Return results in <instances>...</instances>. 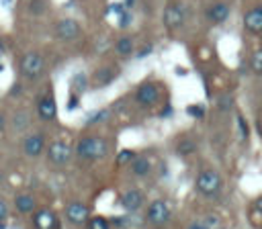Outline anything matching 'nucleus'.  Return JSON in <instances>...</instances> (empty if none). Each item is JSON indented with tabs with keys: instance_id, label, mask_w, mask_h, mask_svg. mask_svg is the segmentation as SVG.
<instances>
[{
	"instance_id": "nucleus-25",
	"label": "nucleus",
	"mask_w": 262,
	"mask_h": 229,
	"mask_svg": "<svg viewBox=\"0 0 262 229\" xmlns=\"http://www.w3.org/2000/svg\"><path fill=\"white\" fill-rule=\"evenodd\" d=\"M233 106V94H221L217 98V108L219 110H229Z\"/></svg>"
},
{
	"instance_id": "nucleus-42",
	"label": "nucleus",
	"mask_w": 262,
	"mask_h": 229,
	"mask_svg": "<svg viewBox=\"0 0 262 229\" xmlns=\"http://www.w3.org/2000/svg\"><path fill=\"white\" fill-rule=\"evenodd\" d=\"M2 127H4V117L0 114V129H2Z\"/></svg>"
},
{
	"instance_id": "nucleus-44",
	"label": "nucleus",
	"mask_w": 262,
	"mask_h": 229,
	"mask_svg": "<svg viewBox=\"0 0 262 229\" xmlns=\"http://www.w3.org/2000/svg\"><path fill=\"white\" fill-rule=\"evenodd\" d=\"M258 8H260V10H262V4H260V6H258Z\"/></svg>"
},
{
	"instance_id": "nucleus-34",
	"label": "nucleus",
	"mask_w": 262,
	"mask_h": 229,
	"mask_svg": "<svg viewBox=\"0 0 262 229\" xmlns=\"http://www.w3.org/2000/svg\"><path fill=\"white\" fill-rule=\"evenodd\" d=\"M8 217V204L4 202V198H0V223H4Z\"/></svg>"
},
{
	"instance_id": "nucleus-11",
	"label": "nucleus",
	"mask_w": 262,
	"mask_h": 229,
	"mask_svg": "<svg viewBox=\"0 0 262 229\" xmlns=\"http://www.w3.org/2000/svg\"><path fill=\"white\" fill-rule=\"evenodd\" d=\"M23 153L29 157H39L45 151V135L43 133H29L23 139Z\"/></svg>"
},
{
	"instance_id": "nucleus-10",
	"label": "nucleus",
	"mask_w": 262,
	"mask_h": 229,
	"mask_svg": "<svg viewBox=\"0 0 262 229\" xmlns=\"http://www.w3.org/2000/svg\"><path fill=\"white\" fill-rule=\"evenodd\" d=\"M63 217L72 225H84L88 221V217H90V209L80 200H70L66 204V209H63Z\"/></svg>"
},
{
	"instance_id": "nucleus-27",
	"label": "nucleus",
	"mask_w": 262,
	"mask_h": 229,
	"mask_svg": "<svg viewBox=\"0 0 262 229\" xmlns=\"http://www.w3.org/2000/svg\"><path fill=\"white\" fill-rule=\"evenodd\" d=\"M133 157H135V153H133L131 149H123V151L117 153V159H115V162H117V166H125V164H129Z\"/></svg>"
},
{
	"instance_id": "nucleus-45",
	"label": "nucleus",
	"mask_w": 262,
	"mask_h": 229,
	"mask_svg": "<svg viewBox=\"0 0 262 229\" xmlns=\"http://www.w3.org/2000/svg\"><path fill=\"white\" fill-rule=\"evenodd\" d=\"M154 229H162V227H154Z\"/></svg>"
},
{
	"instance_id": "nucleus-13",
	"label": "nucleus",
	"mask_w": 262,
	"mask_h": 229,
	"mask_svg": "<svg viewBox=\"0 0 262 229\" xmlns=\"http://www.w3.org/2000/svg\"><path fill=\"white\" fill-rule=\"evenodd\" d=\"M117 76H119L117 65H100V67H96L94 74H92V86H94V88H104V86H108L111 82H115Z\"/></svg>"
},
{
	"instance_id": "nucleus-9",
	"label": "nucleus",
	"mask_w": 262,
	"mask_h": 229,
	"mask_svg": "<svg viewBox=\"0 0 262 229\" xmlns=\"http://www.w3.org/2000/svg\"><path fill=\"white\" fill-rule=\"evenodd\" d=\"M45 151H47V162L51 166H63L72 155V145L66 141H53L45 147Z\"/></svg>"
},
{
	"instance_id": "nucleus-23",
	"label": "nucleus",
	"mask_w": 262,
	"mask_h": 229,
	"mask_svg": "<svg viewBox=\"0 0 262 229\" xmlns=\"http://www.w3.org/2000/svg\"><path fill=\"white\" fill-rule=\"evenodd\" d=\"M250 67L254 74H262V49H256L250 59Z\"/></svg>"
},
{
	"instance_id": "nucleus-41",
	"label": "nucleus",
	"mask_w": 262,
	"mask_h": 229,
	"mask_svg": "<svg viewBox=\"0 0 262 229\" xmlns=\"http://www.w3.org/2000/svg\"><path fill=\"white\" fill-rule=\"evenodd\" d=\"M2 180H4V172H2V168H0V186H2Z\"/></svg>"
},
{
	"instance_id": "nucleus-43",
	"label": "nucleus",
	"mask_w": 262,
	"mask_h": 229,
	"mask_svg": "<svg viewBox=\"0 0 262 229\" xmlns=\"http://www.w3.org/2000/svg\"><path fill=\"white\" fill-rule=\"evenodd\" d=\"M4 51V43H2V39H0V53Z\"/></svg>"
},
{
	"instance_id": "nucleus-4",
	"label": "nucleus",
	"mask_w": 262,
	"mask_h": 229,
	"mask_svg": "<svg viewBox=\"0 0 262 229\" xmlns=\"http://www.w3.org/2000/svg\"><path fill=\"white\" fill-rule=\"evenodd\" d=\"M135 102L143 108H151L160 102V86L156 82H141L135 90Z\"/></svg>"
},
{
	"instance_id": "nucleus-7",
	"label": "nucleus",
	"mask_w": 262,
	"mask_h": 229,
	"mask_svg": "<svg viewBox=\"0 0 262 229\" xmlns=\"http://www.w3.org/2000/svg\"><path fill=\"white\" fill-rule=\"evenodd\" d=\"M80 33H82L80 22H78L76 18H70V16L57 20L55 27H53V35H55V39H59V41H74V39L80 37Z\"/></svg>"
},
{
	"instance_id": "nucleus-37",
	"label": "nucleus",
	"mask_w": 262,
	"mask_h": 229,
	"mask_svg": "<svg viewBox=\"0 0 262 229\" xmlns=\"http://www.w3.org/2000/svg\"><path fill=\"white\" fill-rule=\"evenodd\" d=\"M256 131H258V135H260V139H262V119L256 123Z\"/></svg>"
},
{
	"instance_id": "nucleus-12",
	"label": "nucleus",
	"mask_w": 262,
	"mask_h": 229,
	"mask_svg": "<svg viewBox=\"0 0 262 229\" xmlns=\"http://www.w3.org/2000/svg\"><path fill=\"white\" fill-rule=\"evenodd\" d=\"M33 225H35V229H59V219L49 209H35Z\"/></svg>"
},
{
	"instance_id": "nucleus-46",
	"label": "nucleus",
	"mask_w": 262,
	"mask_h": 229,
	"mask_svg": "<svg viewBox=\"0 0 262 229\" xmlns=\"http://www.w3.org/2000/svg\"><path fill=\"white\" fill-rule=\"evenodd\" d=\"M0 70H2V63H0Z\"/></svg>"
},
{
	"instance_id": "nucleus-2",
	"label": "nucleus",
	"mask_w": 262,
	"mask_h": 229,
	"mask_svg": "<svg viewBox=\"0 0 262 229\" xmlns=\"http://www.w3.org/2000/svg\"><path fill=\"white\" fill-rule=\"evenodd\" d=\"M45 72V59L39 51H27L18 59V74L27 80H37Z\"/></svg>"
},
{
	"instance_id": "nucleus-36",
	"label": "nucleus",
	"mask_w": 262,
	"mask_h": 229,
	"mask_svg": "<svg viewBox=\"0 0 262 229\" xmlns=\"http://www.w3.org/2000/svg\"><path fill=\"white\" fill-rule=\"evenodd\" d=\"M135 2H137V0H123V4H125L127 8H133V6H135Z\"/></svg>"
},
{
	"instance_id": "nucleus-35",
	"label": "nucleus",
	"mask_w": 262,
	"mask_h": 229,
	"mask_svg": "<svg viewBox=\"0 0 262 229\" xmlns=\"http://www.w3.org/2000/svg\"><path fill=\"white\" fill-rule=\"evenodd\" d=\"M170 112H174V108H172V106H170V104H166V106H164V110H162V112H160V117H168V114H170Z\"/></svg>"
},
{
	"instance_id": "nucleus-26",
	"label": "nucleus",
	"mask_w": 262,
	"mask_h": 229,
	"mask_svg": "<svg viewBox=\"0 0 262 229\" xmlns=\"http://www.w3.org/2000/svg\"><path fill=\"white\" fill-rule=\"evenodd\" d=\"M205 112H207V108L203 104H190V106H186V114H190L192 119H205Z\"/></svg>"
},
{
	"instance_id": "nucleus-29",
	"label": "nucleus",
	"mask_w": 262,
	"mask_h": 229,
	"mask_svg": "<svg viewBox=\"0 0 262 229\" xmlns=\"http://www.w3.org/2000/svg\"><path fill=\"white\" fill-rule=\"evenodd\" d=\"M127 10V6L123 4V2H113V4H108L106 6V10H104V14H121V12H125Z\"/></svg>"
},
{
	"instance_id": "nucleus-5",
	"label": "nucleus",
	"mask_w": 262,
	"mask_h": 229,
	"mask_svg": "<svg viewBox=\"0 0 262 229\" xmlns=\"http://www.w3.org/2000/svg\"><path fill=\"white\" fill-rule=\"evenodd\" d=\"M145 219H147L149 225L162 227V225H166L172 219V211H170L166 200H151L147 211H145Z\"/></svg>"
},
{
	"instance_id": "nucleus-47",
	"label": "nucleus",
	"mask_w": 262,
	"mask_h": 229,
	"mask_svg": "<svg viewBox=\"0 0 262 229\" xmlns=\"http://www.w3.org/2000/svg\"><path fill=\"white\" fill-rule=\"evenodd\" d=\"M121 229H125V227H121Z\"/></svg>"
},
{
	"instance_id": "nucleus-33",
	"label": "nucleus",
	"mask_w": 262,
	"mask_h": 229,
	"mask_svg": "<svg viewBox=\"0 0 262 229\" xmlns=\"http://www.w3.org/2000/svg\"><path fill=\"white\" fill-rule=\"evenodd\" d=\"M80 106V94L76 92H70V98H68V110H74Z\"/></svg>"
},
{
	"instance_id": "nucleus-6",
	"label": "nucleus",
	"mask_w": 262,
	"mask_h": 229,
	"mask_svg": "<svg viewBox=\"0 0 262 229\" xmlns=\"http://www.w3.org/2000/svg\"><path fill=\"white\" fill-rule=\"evenodd\" d=\"M196 190L201 192V194H205V196H211V194H215L219 188H221V184H223V180H221V176L215 172V170H203L199 176H196Z\"/></svg>"
},
{
	"instance_id": "nucleus-8",
	"label": "nucleus",
	"mask_w": 262,
	"mask_h": 229,
	"mask_svg": "<svg viewBox=\"0 0 262 229\" xmlns=\"http://www.w3.org/2000/svg\"><path fill=\"white\" fill-rule=\"evenodd\" d=\"M37 114L45 123H51L57 117V104H55V98H53V94H51L49 88L37 98Z\"/></svg>"
},
{
	"instance_id": "nucleus-40",
	"label": "nucleus",
	"mask_w": 262,
	"mask_h": 229,
	"mask_svg": "<svg viewBox=\"0 0 262 229\" xmlns=\"http://www.w3.org/2000/svg\"><path fill=\"white\" fill-rule=\"evenodd\" d=\"M0 2H2V6H6V8L12 4V0H0Z\"/></svg>"
},
{
	"instance_id": "nucleus-38",
	"label": "nucleus",
	"mask_w": 262,
	"mask_h": 229,
	"mask_svg": "<svg viewBox=\"0 0 262 229\" xmlns=\"http://www.w3.org/2000/svg\"><path fill=\"white\" fill-rule=\"evenodd\" d=\"M188 229H209L207 225H199V223H194V225H190Z\"/></svg>"
},
{
	"instance_id": "nucleus-21",
	"label": "nucleus",
	"mask_w": 262,
	"mask_h": 229,
	"mask_svg": "<svg viewBox=\"0 0 262 229\" xmlns=\"http://www.w3.org/2000/svg\"><path fill=\"white\" fill-rule=\"evenodd\" d=\"M196 151V141L192 139V137H182L178 143H176V153L178 155H190V153H194Z\"/></svg>"
},
{
	"instance_id": "nucleus-22",
	"label": "nucleus",
	"mask_w": 262,
	"mask_h": 229,
	"mask_svg": "<svg viewBox=\"0 0 262 229\" xmlns=\"http://www.w3.org/2000/svg\"><path fill=\"white\" fill-rule=\"evenodd\" d=\"M86 229H111V221L100 215H94V217H88Z\"/></svg>"
},
{
	"instance_id": "nucleus-30",
	"label": "nucleus",
	"mask_w": 262,
	"mask_h": 229,
	"mask_svg": "<svg viewBox=\"0 0 262 229\" xmlns=\"http://www.w3.org/2000/svg\"><path fill=\"white\" fill-rule=\"evenodd\" d=\"M237 127H239V135H242V139H248L250 129H248V123H246L244 114H239V112H237Z\"/></svg>"
},
{
	"instance_id": "nucleus-39",
	"label": "nucleus",
	"mask_w": 262,
	"mask_h": 229,
	"mask_svg": "<svg viewBox=\"0 0 262 229\" xmlns=\"http://www.w3.org/2000/svg\"><path fill=\"white\" fill-rule=\"evenodd\" d=\"M256 209H258V211H260V213H262V196H260V198H258V200H256Z\"/></svg>"
},
{
	"instance_id": "nucleus-3",
	"label": "nucleus",
	"mask_w": 262,
	"mask_h": 229,
	"mask_svg": "<svg viewBox=\"0 0 262 229\" xmlns=\"http://www.w3.org/2000/svg\"><path fill=\"white\" fill-rule=\"evenodd\" d=\"M162 20L170 33L178 31L184 25V6L178 0H168L164 6V12H162Z\"/></svg>"
},
{
	"instance_id": "nucleus-32",
	"label": "nucleus",
	"mask_w": 262,
	"mask_h": 229,
	"mask_svg": "<svg viewBox=\"0 0 262 229\" xmlns=\"http://www.w3.org/2000/svg\"><path fill=\"white\" fill-rule=\"evenodd\" d=\"M151 51H154V45H151V43H145V45H141V47L137 49V53H135V55H137L139 59H143V57H147Z\"/></svg>"
},
{
	"instance_id": "nucleus-19",
	"label": "nucleus",
	"mask_w": 262,
	"mask_h": 229,
	"mask_svg": "<svg viewBox=\"0 0 262 229\" xmlns=\"http://www.w3.org/2000/svg\"><path fill=\"white\" fill-rule=\"evenodd\" d=\"M133 39L129 37V35H123V37H119L117 41H115V53L119 55V57H129L131 53H133Z\"/></svg>"
},
{
	"instance_id": "nucleus-17",
	"label": "nucleus",
	"mask_w": 262,
	"mask_h": 229,
	"mask_svg": "<svg viewBox=\"0 0 262 229\" xmlns=\"http://www.w3.org/2000/svg\"><path fill=\"white\" fill-rule=\"evenodd\" d=\"M14 209L20 213V215H33V211L37 209V200L33 194L29 192H18L14 196Z\"/></svg>"
},
{
	"instance_id": "nucleus-20",
	"label": "nucleus",
	"mask_w": 262,
	"mask_h": 229,
	"mask_svg": "<svg viewBox=\"0 0 262 229\" xmlns=\"http://www.w3.org/2000/svg\"><path fill=\"white\" fill-rule=\"evenodd\" d=\"M70 86H72V92L82 94V92H86V90H88L90 80H88V76H86L84 72H78V74H74V78L70 80Z\"/></svg>"
},
{
	"instance_id": "nucleus-14",
	"label": "nucleus",
	"mask_w": 262,
	"mask_h": 229,
	"mask_svg": "<svg viewBox=\"0 0 262 229\" xmlns=\"http://www.w3.org/2000/svg\"><path fill=\"white\" fill-rule=\"evenodd\" d=\"M119 204L123 207V211H127V213H135V211L143 204V192L137 190V188H131V190H127V192L121 194Z\"/></svg>"
},
{
	"instance_id": "nucleus-15",
	"label": "nucleus",
	"mask_w": 262,
	"mask_h": 229,
	"mask_svg": "<svg viewBox=\"0 0 262 229\" xmlns=\"http://www.w3.org/2000/svg\"><path fill=\"white\" fill-rule=\"evenodd\" d=\"M244 29L250 33V35H260L262 33V10L258 6L250 8L246 14H244Z\"/></svg>"
},
{
	"instance_id": "nucleus-18",
	"label": "nucleus",
	"mask_w": 262,
	"mask_h": 229,
	"mask_svg": "<svg viewBox=\"0 0 262 229\" xmlns=\"http://www.w3.org/2000/svg\"><path fill=\"white\" fill-rule=\"evenodd\" d=\"M129 168H131V174L137 176V178H145L151 172V164H149V159L145 155H135L129 162Z\"/></svg>"
},
{
	"instance_id": "nucleus-24",
	"label": "nucleus",
	"mask_w": 262,
	"mask_h": 229,
	"mask_svg": "<svg viewBox=\"0 0 262 229\" xmlns=\"http://www.w3.org/2000/svg\"><path fill=\"white\" fill-rule=\"evenodd\" d=\"M45 10H47L45 0H29V12H31V14L39 16V14H43Z\"/></svg>"
},
{
	"instance_id": "nucleus-31",
	"label": "nucleus",
	"mask_w": 262,
	"mask_h": 229,
	"mask_svg": "<svg viewBox=\"0 0 262 229\" xmlns=\"http://www.w3.org/2000/svg\"><path fill=\"white\" fill-rule=\"evenodd\" d=\"M129 25H131V12H129V8H127L125 12L119 14V27H121V29H127Z\"/></svg>"
},
{
	"instance_id": "nucleus-16",
	"label": "nucleus",
	"mask_w": 262,
	"mask_h": 229,
	"mask_svg": "<svg viewBox=\"0 0 262 229\" xmlns=\"http://www.w3.org/2000/svg\"><path fill=\"white\" fill-rule=\"evenodd\" d=\"M207 18L215 25H221L229 18V4L225 2H213L209 8H207Z\"/></svg>"
},
{
	"instance_id": "nucleus-28",
	"label": "nucleus",
	"mask_w": 262,
	"mask_h": 229,
	"mask_svg": "<svg viewBox=\"0 0 262 229\" xmlns=\"http://www.w3.org/2000/svg\"><path fill=\"white\" fill-rule=\"evenodd\" d=\"M104 119H108V110H98V112H94L92 117H88L86 127H90V125H98V123H102Z\"/></svg>"
},
{
	"instance_id": "nucleus-1",
	"label": "nucleus",
	"mask_w": 262,
	"mask_h": 229,
	"mask_svg": "<svg viewBox=\"0 0 262 229\" xmlns=\"http://www.w3.org/2000/svg\"><path fill=\"white\" fill-rule=\"evenodd\" d=\"M76 155L82 159H100L108 153V141L100 135H86L82 139H78L76 147H74Z\"/></svg>"
}]
</instances>
